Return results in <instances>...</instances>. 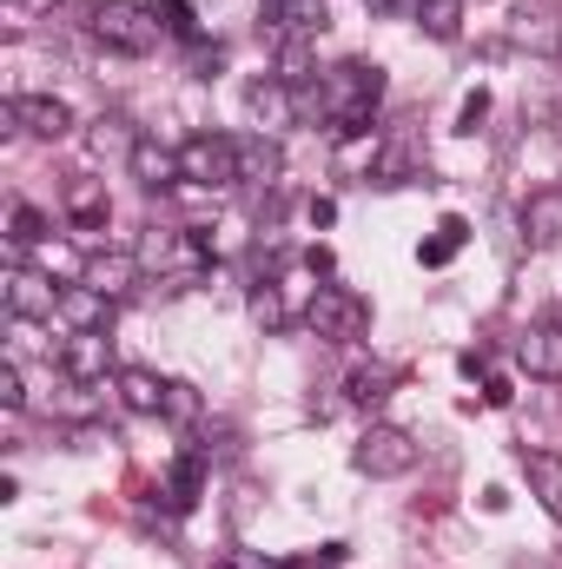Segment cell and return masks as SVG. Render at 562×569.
<instances>
[{"label":"cell","mask_w":562,"mask_h":569,"mask_svg":"<svg viewBox=\"0 0 562 569\" xmlns=\"http://www.w3.org/2000/svg\"><path fill=\"white\" fill-rule=\"evenodd\" d=\"M378 100H384V67H378V60H338L318 87H298V113L318 107V113L338 127V140H364Z\"/></svg>","instance_id":"obj_1"},{"label":"cell","mask_w":562,"mask_h":569,"mask_svg":"<svg viewBox=\"0 0 562 569\" xmlns=\"http://www.w3.org/2000/svg\"><path fill=\"white\" fill-rule=\"evenodd\" d=\"M87 27H93V40H100V47L133 53V60H140V53H152V47H159V33H165V27H159V13H152V7H140V0H100Z\"/></svg>","instance_id":"obj_2"},{"label":"cell","mask_w":562,"mask_h":569,"mask_svg":"<svg viewBox=\"0 0 562 569\" xmlns=\"http://www.w3.org/2000/svg\"><path fill=\"white\" fill-rule=\"evenodd\" d=\"M304 325H311L324 345H358L364 325H371V305H364L351 284H318L311 305H304Z\"/></svg>","instance_id":"obj_3"},{"label":"cell","mask_w":562,"mask_h":569,"mask_svg":"<svg viewBox=\"0 0 562 569\" xmlns=\"http://www.w3.org/2000/svg\"><path fill=\"white\" fill-rule=\"evenodd\" d=\"M179 172H185L192 186H205V192L239 186V140H225V133H192V140L179 146Z\"/></svg>","instance_id":"obj_4"},{"label":"cell","mask_w":562,"mask_h":569,"mask_svg":"<svg viewBox=\"0 0 562 569\" xmlns=\"http://www.w3.org/2000/svg\"><path fill=\"white\" fill-rule=\"evenodd\" d=\"M351 463H358L364 477H404V470H418V437L398 430V425H371L358 437Z\"/></svg>","instance_id":"obj_5"},{"label":"cell","mask_w":562,"mask_h":569,"mask_svg":"<svg viewBox=\"0 0 562 569\" xmlns=\"http://www.w3.org/2000/svg\"><path fill=\"white\" fill-rule=\"evenodd\" d=\"M0 298H7V318H20V325H53L60 318V291H53L47 272H33V266H7Z\"/></svg>","instance_id":"obj_6"},{"label":"cell","mask_w":562,"mask_h":569,"mask_svg":"<svg viewBox=\"0 0 562 569\" xmlns=\"http://www.w3.org/2000/svg\"><path fill=\"white\" fill-rule=\"evenodd\" d=\"M324 27H331V7H324V0H265V33H272V47L318 40Z\"/></svg>","instance_id":"obj_7"},{"label":"cell","mask_w":562,"mask_h":569,"mask_svg":"<svg viewBox=\"0 0 562 569\" xmlns=\"http://www.w3.org/2000/svg\"><path fill=\"white\" fill-rule=\"evenodd\" d=\"M7 120L27 127L33 140H67V133H73V107L53 100V93H20V100L7 107Z\"/></svg>","instance_id":"obj_8"},{"label":"cell","mask_w":562,"mask_h":569,"mask_svg":"<svg viewBox=\"0 0 562 569\" xmlns=\"http://www.w3.org/2000/svg\"><path fill=\"white\" fill-rule=\"evenodd\" d=\"M113 338H93V331H73L67 345H60V371L73 378V391H93V385H107V365H113V351H107Z\"/></svg>","instance_id":"obj_9"},{"label":"cell","mask_w":562,"mask_h":569,"mask_svg":"<svg viewBox=\"0 0 562 569\" xmlns=\"http://www.w3.org/2000/svg\"><path fill=\"white\" fill-rule=\"evenodd\" d=\"M245 107H252L259 133H279V127L298 120V87H284L279 73H265V80H252V87H245Z\"/></svg>","instance_id":"obj_10"},{"label":"cell","mask_w":562,"mask_h":569,"mask_svg":"<svg viewBox=\"0 0 562 569\" xmlns=\"http://www.w3.org/2000/svg\"><path fill=\"white\" fill-rule=\"evenodd\" d=\"M60 318H67L73 331L107 338V331H113V298H107V291H93V284H67V291H60Z\"/></svg>","instance_id":"obj_11"},{"label":"cell","mask_w":562,"mask_h":569,"mask_svg":"<svg viewBox=\"0 0 562 569\" xmlns=\"http://www.w3.org/2000/svg\"><path fill=\"white\" fill-rule=\"evenodd\" d=\"M516 358H523V371H530V378L562 385V325H556V318H550V325H536V331H523Z\"/></svg>","instance_id":"obj_12"},{"label":"cell","mask_w":562,"mask_h":569,"mask_svg":"<svg viewBox=\"0 0 562 569\" xmlns=\"http://www.w3.org/2000/svg\"><path fill=\"white\" fill-rule=\"evenodd\" d=\"M113 391H120V405L133 411V418H159L165 411V391L172 385H159L145 365H127V371H113Z\"/></svg>","instance_id":"obj_13"},{"label":"cell","mask_w":562,"mask_h":569,"mask_svg":"<svg viewBox=\"0 0 562 569\" xmlns=\"http://www.w3.org/2000/svg\"><path fill=\"white\" fill-rule=\"evenodd\" d=\"M523 239L530 246H562V186L523 199Z\"/></svg>","instance_id":"obj_14"},{"label":"cell","mask_w":562,"mask_h":569,"mask_svg":"<svg viewBox=\"0 0 562 569\" xmlns=\"http://www.w3.org/2000/svg\"><path fill=\"white\" fill-rule=\"evenodd\" d=\"M127 166H133V179L152 186V192H165V186H179V179H185V172H179V152H172V146H159V140H140L133 152H127Z\"/></svg>","instance_id":"obj_15"},{"label":"cell","mask_w":562,"mask_h":569,"mask_svg":"<svg viewBox=\"0 0 562 569\" xmlns=\"http://www.w3.org/2000/svg\"><path fill=\"white\" fill-rule=\"evenodd\" d=\"M279 172H284V152H279V140H272V133L239 140V179H245V186H272Z\"/></svg>","instance_id":"obj_16"},{"label":"cell","mask_w":562,"mask_h":569,"mask_svg":"<svg viewBox=\"0 0 562 569\" xmlns=\"http://www.w3.org/2000/svg\"><path fill=\"white\" fill-rule=\"evenodd\" d=\"M523 477H530V490L543 497V510L562 517V457L556 450H523Z\"/></svg>","instance_id":"obj_17"},{"label":"cell","mask_w":562,"mask_h":569,"mask_svg":"<svg viewBox=\"0 0 562 569\" xmlns=\"http://www.w3.org/2000/svg\"><path fill=\"white\" fill-rule=\"evenodd\" d=\"M133 279H140V259H133V252H93V259H87V284L107 291V298H120Z\"/></svg>","instance_id":"obj_18"},{"label":"cell","mask_w":562,"mask_h":569,"mask_svg":"<svg viewBox=\"0 0 562 569\" xmlns=\"http://www.w3.org/2000/svg\"><path fill=\"white\" fill-rule=\"evenodd\" d=\"M199 490H205V457H199V450H185V457L172 463V477H165V503H172V510H192V503H199Z\"/></svg>","instance_id":"obj_19"},{"label":"cell","mask_w":562,"mask_h":569,"mask_svg":"<svg viewBox=\"0 0 562 569\" xmlns=\"http://www.w3.org/2000/svg\"><path fill=\"white\" fill-rule=\"evenodd\" d=\"M463 246H470V226H463V219L450 212V219H443V226H436V232H430V239L418 246V266H450V259H456Z\"/></svg>","instance_id":"obj_20"},{"label":"cell","mask_w":562,"mask_h":569,"mask_svg":"<svg viewBox=\"0 0 562 569\" xmlns=\"http://www.w3.org/2000/svg\"><path fill=\"white\" fill-rule=\"evenodd\" d=\"M67 212H73V226H80V232H107V192H100L93 179L67 192Z\"/></svg>","instance_id":"obj_21"},{"label":"cell","mask_w":562,"mask_h":569,"mask_svg":"<svg viewBox=\"0 0 562 569\" xmlns=\"http://www.w3.org/2000/svg\"><path fill=\"white\" fill-rule=\"evenodd\" d=\"M391 385H398L391 365H358V371H351V405H384Z\"/></svg>","instance_id":"obj_22"},{"label":"cell","mask_w":562,"mask_h":569,"mask_svg":"<svg viewBox=\"0 0 562 569\" xmlns=\"http://www.w3.org/2000/svg\"><path fill=\"white\" fill-rule=\"evenodd\" d=\"M418 20H423L430 40H456V33H463V0H423Z\"/></svg>","instance_id":"obj_23"},{"label":"cell","mask_w":562,"mask_h":569,"mask_svg":"<svg viewBox=\"0 0 562 569\" xmlns=\"http://www.w3.org/2000/svg\"><path fill=\"white\" fill-rule=\"evenodd\" d=\"M252 318H259V331H284V325H291V305H284L279 279H259V291H252Z\"/></svg>","instance_id":"obj_24"},{"label":"cell","mask_w":562,"mask_h":569,"mask_svg":"<svg viewBox=\"0 0 562 569\" xmlns=\"http://www.w3.org/2000/svg\"><path fill=\"white\" fill-rule=\"evenodd\" d=\"M47 232H53V219H47L40 206H13V212H7V239H13L20 252H27V246H40Z\"/></svg>","instance_id":"obj_25"},{"label":"cell","mask_w":562,"mask_h":569,"mask_svg":"<svg viewBox=\"0 0 562 569\" xmlns=\"http://www.w3.org/2000/svg\"><path fill=\"white\" fill-rule=\"evenodd\" d=\"M516 47H536V53H556L562 47V27L550 13H516Z\"/></svg>","instance_id":"obj_26"},{"label":"cell","mask_w":562,"mask_h":569,"mask_svg":"<svg viewBox=\"0 0 562 569\" xmlns=\"http://www.w3.org/2000/svg\"><path fill=\"white\" fill-rule=\"evenodd\" d=\"M152 13H159V27H165L172 40H192V47H199V13H192V0H152Z\"/></svg>","instance_id":"obj_27"},{"label":"cell","mask_w":562,"mask_h":569,"mask_svg":"<svg viewBox=\"0 0 562 569\" xmlns=\"http://www.w3.org/2000/svg\"><path fill=\"white\" fill-rule=\"evenodd\" d=\"M199 411H205V405H199L192 385H172V391H165V418H172V425H199Z\"/></svg>","instance_id":"obj_28"},{"label":"cell","mask_w":562,"mask_h":569,"mask_svg":"<svg viewBox=\"0 0 562 569\" xmlns=\"http://www.w3.org/2000/svg\"><path fill=\"white\" fill-rule=\"evenodd\" d=\"M483 120H490V93H483V87H476V93H470V100H463V113H456V133H476V127H483Z\"/></svg>","instance_id":"obj_29"},{"label":"cell","mask_w":562,"mask_h":569,"mask_svg":"<svg viewBox=\"0 0 562 569\" xmlns=\"http://www.w3.org/2000/svg\"><path fill=\"white\" fill-rule=\"evenodd\" d=\"M0 405H7V411H20V405H27V385H20V365H13V358L0 365Z\"/></svg>","instance_id":"obj_30"},{"label":"cell","mask_w":562,"mask_h":569,"mask_svg":"<svg viewBox=\"0 0 562 569\" xmlns=\"http://www.w3.org/2000/svg\"><path fill=\"white\" fill-rule=\"evenodd\" d=\"M404 172H411V152H404V146H391V152L378 159V179H384V186H398Z\"/></svg>","instance_id":"obj_31"},{"label":"cell","mask_w":562,"mask_h":569,"mask_svg":"<svg viewBox=\"0 0 562 569\" xmlns=\"http://www.w3.org/2000/svg\"><path fill=\"white\" fill-rule=\"evenodd\" d=\"M364 7H371L378 20H418V7H423V0H364Z\"/></svg>","instance_id":"obj_32"},{"label":"cell","mask_w":562,"mask_h":569,"mask_svg":"<svg viewBox=\"0 0 562 569\" xmlns=\"http://www.w3.org/2000/svg\"><path fill=\"white\" fill-rule=\"evenodd\" d=\"M510 398H516V391H510V378H503V371H483V405H496V411H503Z\"/></svg>","instance_id":"obj_33"},{"label":"cell","mask_w":562,"mask_h":569,"mask_svg":"<svg viewBox=\"0 0 562 569\" xmlns=\"http://www.w3.org/2000/svg\"><path fill=\"white\" fill-rule=\"evenodd\" d=\"M60 0H7V13H20V20H33V13H53Z\"/></svg>","instance_id":"obj_34"},{"label":"cell","mask_w":562,"mask_h":569,"mask_svg":"<svg viewBox=\"0 0 562 569\" xmlns=\"http://www.w3.org/2000/svg\"><path fill=\"white\" fill-rule=\"evenodd\" d=\"M212 569H245V563H239V557H225V563H212Z\"/></svg>","instance_id":"obj_35"}]
</instances>
